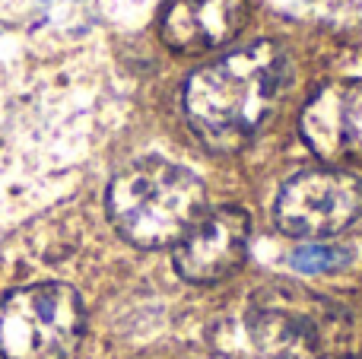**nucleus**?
I'll return each instance as SVG.
<instances>
[{
  "instance_id": "obj_1",
  "label": "nucleus",
  "mask_w": 362,
  "mask_h": 359,
  "mask_svg": "<svg viewBox=\"0 0 362 359\" xmlns=\"http://www.w3.org/2000/svg\"><path fill=\"white\" fill-rule=\"evenodd\" d=\"M289 73V54L276 42H251L229 51L187 76V124L213 150H238L276 112Z\"/></svg>"
},
{
  "instance_id": "obj_2",
  "label": "nucleus",
  "mask_w": 362,
  "mask_h": 359,
  "mask_svg": "<svg viewBox=\"0 0 362 359\" xmlns=\"http://www.w3.org/2000/svg\"><path fill=\"white\" fill-rule=\"evenodd\" d=\"M248 334L267 359H353L362 331L344 305L299 283H270L251 296Z\"/></svg>"
},
{
  "instance_id": "obj_3",
  "label": "nucleus",
  "mask_w": 362,
  "mask_h": 359,
  "mask_svg": "<svg viewBox=\"0 0 362 359\" xmlns=\"http://www.w3.org/2000/svg\"><path fill=\"white\" fill-rule=\"evenodd\" d=\"M112 226L137 248H172L206 210V188L169 159H137L112 178L105 194Z\"/></svg>"
},
{
  "instance_id": "obj_4",
  "label": "nucleus",
  "mask_w": 362,
  "mask_h": 359,
  "mask_svg": "<svg viewBox=\"0 0 362 359\" xmlns=\"http://www.w3.org/2000/svg\"><path fill=\"white\" fill-rule=\"evenodd\" d=\"M86 334V309L67 283L13 290L0 302V356L70 359Z\"/></svg>"
},
{
  "instance_id": "obj_5",
  "label": "nucleus",
  "mask_w": 362,
  "mask_h": 359,
  "mask_svg": "<svg viewBox=\"0 0 362 359\" xmlns=\"http://www.w3.org/2000/svg\"><path fill=\"white\" fill-rule=\"evenodd\" d=\"M276 226L296 239H327L362 220V178L346 169H308L280 188Z\"/></svg>"
},
{
  "instance_id": "obj_6",
  "label": "nucleus",
  "mask_w": 362,
  "mask_h": 359,
  "mask_svg": "<svg viewBox=\"0 0 362 359\" xmlns=\"http://www.w3.org/2000/svg\"><path fill=\"white\" fill-rule=\"evenodd\" d=\"M251 220L242 207L204 210L197 223L172 245V261L187 283H219L232 277L248 258Z\"/></svg>"
},
{
  "instance_id": "obj_7",
  "label": "nucleus",
  "mask_w": 362,
  "mask_h": 359,
  "mask_svg": "<svg viewBox=\"0 0 362 359\" xmlns=\"http://www.w3.org/2000/svg\"><path fill=\"white\" fill-rule=\"evenodd\" d=\"M299 131L321 163H362V80L321 86L302 108Z\"/></svg>"
},
{
  "instance_id": "obj_8",
  "label": "nucleus",
  "mask_w": 362,
  "mask_h": 359,
  "mask_svg": "<svg viewBox=\"0 0 362 359\" xmlns=\"http://www.w3.org/2000/svg\"><path fill=\"white\" fill-rule=\"evenodd\" d=\"M248 23V0H172L163 42L181 54H206L229 45Z\"/></svg>"
},
{
  "instance_id": "obj_9",
  "label": "nucleus",
  "mask_w": 362,
  "mask_h": 359,
  "mask_svg": "<svg viewBox=\"0 0 362 359\" xmlns=\"http://www.w3.org/2000/svg\"><path fill=\"white\" fill-rule=\"evenodd\" d=\"M346 264V252L327 242H308L293 252V267L302 273H331Z\"/></svg>"
},
{
  "instance_id": "obj_10",
  "label": "nucleus",
  "mask_w": 362,
  "mask_h": 359,
  "mask_svg": "<svg viewBox=\"0 0 362 359\" xmlns=\"http://www.w3.org/2000/svg\"><path fill=\"white\" fill-rule=\"evenodd\" d=\"M353 359H362V356H353Z\"/></svg>"
}]
</instances>
